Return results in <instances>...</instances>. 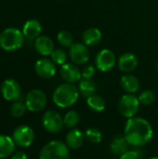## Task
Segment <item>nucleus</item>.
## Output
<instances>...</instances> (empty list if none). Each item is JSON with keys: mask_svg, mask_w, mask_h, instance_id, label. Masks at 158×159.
<instances>
[{"mask_svg": "<svg viewBox=\"0 0 158 159\" xmlns=\"http://www.w3.org/2000/svg\"><path fill=\"white\" fill-rule=\"evenodd\" d=\"M153 134V128L146 119L136 116L128 119L124 135L129 145L134 147L143 146L151 141Z\"/></svg>", "mask_w": 158, "mask_h": 159, "instance_id": "f257e3e1", "label": "nucleus"}, {"mask_svg": "<svg viewBox=\"0 0 158 159\" xmlns=\"http://www.w3.org/2000/svg\"><path fill=\"white\" fill-rule=\"evenodd\" d=\"M79 89L74 84L65 83L60 85L54 91L52 99L54 103L61 108L74 105L79 98Z\"/></svg>", "mask_w": 158, "mask_h": 159, "instance_id": "f03ea898", "label": "nucleus"}, {"mask_svg": "<svg viewBox=\"0 0 158 159\" xmlns=\"http://www.w3.org/2000/svg\"><path fill=\"white\" fill-rule=\"evenodd\" d=\"M24 34L15 27L3 30L0 34V48L5 51H15L21 48L24 43Z\"/></svg>", "mask_w": 158, "mask_h": 159, "instance_id": "7ed1b4c3", "label": "nucleus"}, {"mask_svg": "<svg viewBox=\"0 0 158 159\" xmlns=\"http://www.w3.org/2000/svg\"><path fill=\"white\" fill-rule=\"evenodd\" d=\"M70 151L66 143L52 141L47 143L39 154V159H69Z\"/></svg>", "mask_w": 158, "mask_h": 159, "instance_id": "20e7f679", "label": "nucleus"}, {"mask_svg": "<svg viewBox=\"0 0 158 159\" xmlns=\"http://www.w3.org/2000/svg\"><path fill=\"white\" fill-rule=\"evenodd\" d=\"M140 101L133 94H126L121 97L118 102V110L126 118H131L136 116L140 108Z\"/></svg>", "mask_w": 158, "mask_h": 159, "instance_id": "39448f33", "label": "nucleus"}, {"mask_svg": "<svg viewBox=\"0 0 158 159\" xmlns=\"http://www.w3.org/2000/svg\"><path fill=\"white\" fill-rule=\"evenodd\" d=\"M42 124L45 129L50 133L60 132L64 126L63 118L58 112L53 110H49L44 114L42 117Z\"/></svg>", "mask_w": 158, "mask_h": 159, "instance_id": "423d86ee", "label": "nucleus"}, {"mask_svg": "<svg viewBox=\"0 0 158 159\" xmlns=\"http://www.w3.org/2000/svg\"><path fill=\"white\" fill-rule=\"evenodd\" d=\"M27 110L31 112H39L43 110L47 104V96L40 89H33L29 91L25 99Z\"/></svg>", "mask_w": 158, "mask_h": 159, "instance_id": "0eeeda50", "label": "nucleus"}, {"mask_svg": "<svg viewBox=\"0 0 158 159\" xmlns=\"http://www.w3.org/2000/svg\"><path fill=\"white\" fill-rule=\"evenodd\" d=\"M12 139L16 145L29 147L34 140V133L29 126H20L14 130Z\"/></svg>", "mask_w": 158, "mask_h": 159, "instance_id": "6e6552de", "label": "nucleus"}, {"mask_svg": "<svg viewBox=\"0 0 158 159\" xmlns=\"http://www.w3.org/2000/svg\"><path fill=\"white\" fill-rule=\"evenodd\" d=\"M115 61L116 59L115 53L108 48H104L101 50L96 56L95 63H96V67L100 71L108 72L114 68L115 64Z\"/></svg>", "mask_w": 158, "mask_h": 159, "instance_id": "1a4fd4ad", "label": "nucleus"}, {"mask_svg": "<svg viewBox=\"0 0 158 159\" xmlns=\"http://www.w3.org/2000/svg\"><path fill=\"white\" fill-rule=\"evenodd\" d=\"M69 56L75 64H85L89 60V51L87 45L82 43H74L70 47Z\"/></svg>", "mask_w": 158, "mask_h": 159, "instance_id": "9d476101", "label": "nucleus"}, {"mask_svg": "<svg viewBox=\"0 0 158 159\" xmlns=\"http://www.w3.org/2000/svg\"><path fill=\"white\" fill-rule=\"evenodd\" d=\"M1 93L7 101H18L20 96V87L14 79H7L1 86Z\"/></svg>", "mask_w": 158, "mask_h": 159, "instance_id": "9b49d317", "label": "nucleus"}, {"mask_svg": "<svg viewBox=\"0 0 158 159\" xmlns=\"http://www.w3.org/2000/svg\"><path fill=\"white\" fill-rule=\"evenodd\" d=\"M35 73L42 78H51L56 74V66L52 60L39 59L34 64Z\"/></svg>", "mask_w": 158, "mask_h": 159, "instance_id": "f8f14e48", "label": "nucleus"}, {"mask_svg": "<svg viewBox=\"0 0 158 159\" xmlns=\"http://www.w3.org/2000/svg\"><path fill=\"white\" fill-rule=\"evenodd\" d=\"M61 75L63 80L71 84L79 82L82 79L81 71L73 63H64L63 65H61Z\"/></svg>", "mask_w": 158, "mask_h": 159, "instance_id": "ddd939ff", "label": "nucleus"}, {"mask_svg": "<svg viewBox=\"0 0 158 159\" xmlns=\"http://www.w3.org/2000/svg\"><path fill=\"white\" fill-rule=\"evenodd\" d=\"M138 66V59L131 52L122 54L118 60V67L124 73H130Z\"/></svg>", "mask_w": 158, "mask_h": 159, "instance_id": "4468645a", "label": "nucleus"}, {"mask_svg": "<svg viewBox=\"0 0 158 159\" xmlns=\"http://www.w3.org/2000/svg\"><path fill=\"white\" fill-rule=\"evenodd\" d=\"M34 48L40 55L48 56L54 50V43L48 36L40 35L34 41Z\"/></svg>", "mask_w": 158, "mask_h": 159, "instance_id": "2eb2a0df", "label": "nucleus"}, {"mask_svg": "<svg viewBox=\"0 0 158 159\" xmlns=\"http://www.w3.org/2000/svg\"><path fill=\"white\" fill-rule=\"evenodd\" d=\"M42 32V25L39 20L32 19L27 20L22 28V33L28 39H36L40 36Z\"/></svg>", "mask_w": 158, "mask_h": 159, "instance_id": "dca6fc26", "label": "nucleus"}, {"mask_svg": "<svg viewBox=\"0 0 158 159\" xmlns=\"http://www.w3.org/2000/svg\"><path fill=\"white\" fill-rule=\"evenodd\" d=\"M85 139V133H83L80 129H74L66 135V144L69 148L78 149L83 145Z\"/></svg>", "mask_w": 158, "mask_h": 159, "instance_id": "f3484780", "label": "nucleus"}, {"mask_svg": "<svg viewBox=\"0 0 158 159\" xmlns=\"http://www.w3.org/2000/svg\"><path fill=\"white\" fill-rule=\"evenodd\" d=\"M129 143L125 137V135H117L114 138L110 144V150L115 156H122L129 149Z\"/></svg>", "mask_w": 158, "mask_h": 159, "instance_id": "a211bd4d", "label": "nucleus"}, {"mask_svg": "<svg viewBox=\"0 0 158 159\" xmlns=\"http://www.w3.org/2000/svg\"><path fill=\"white\" fill-rule=\"evenodd\" d=\"M102 38V32L98 28H94V27L87 29L82 35L84 44L90 47L98 45L101 42Z\"/></svg>", "mask_w": 158, "mask_h": 159, "instance_id": "6ab92c4d", "label": "nucleus"}, {"mask_svg": "<svg viewBox=\"0 0 158 159\" xmlns=\"http://www.w3.org/2000/svg\"><path fill=\"white\" fill-rule=\"evenodd\" d=\"M122 89L128 93H135L140 89V82L138 78L132 75H125L120 80Z\"/></svg>", "mask_w": 158, "mask_h": 159, "instance_id": "aec40b11", "label": "nucleus"}, {"mask_svg": "<svg viewBox=\"0 0 158 159\" xmlns=\"http://www.w3.org/2000/svg\"><path fill=\"white\" fill-rule=\"evenodd\" d=\"M15 149V143L7 135H0V158H6L12 155Z\"/></svg>", "mask_w": 158, "mask_h": 159, "instance_id": "412c9836", "label": "nucleus"}, {"mask_svg": "<svg viewBox=\"0 0 158 159\" xmlns=\"http://www.w3.org/2000/svg\"><path fill=\"white\" fill-rule=\"evenodd\" d=\"M97 89L98 88H97L96 83L91 79L82 78L79 81V86H78L79 93L85 98H88V97L96 94Z\"/></svg>", "mask_w": 158, "mask_h": 159, "instance_id": "4be33fe9", "label": "nucleus"}, {"mask_svg": "<svg viewBox=\"0 0 158 159\" xmlns=\"http://www.w3.org/2000/svg\"><path fill=\"white\" fill-rule=\"evenodd\" d=\"M87 104L88 106L95 111V112H102L105 109V101L104 99L100 96V95H97V94H94L88 98H87Z\"/></svg>", "mask_w": 158, "mask_h": 159, "instance_id": "5701e85b", "label": "nucleus"}, {"mask_svg": "<svg viewBox=\"0 0 158 159\" xmlns=\"http://www.w3.org/2000/svg\"><path fill=\"white\" fill-rule=\"evenodd\" d=\"M80 121V116L76 111L71 110L68 113H66L64 118H63V123L64 126L68 129H73L74 128Z\"/></svg>", "mask_w": 158, "mask_h": 159, "instance_id": "b1692460", "label": "nucleus"}, {"mask_svg": "<svg viewBox=\"0 0 158 159\" xmlns=\"http://www.w3.org/2000/svg\"><path fill=\"white\" fill-rule=\"evenodd\" d=\"M85 138L88 142H89L91 143H94V144L100 143L102 140V133L98 129L90 128L86 130Z\"/></svg>", "mask_w": 158, "mask_h": 159, "instance_id": "393cba45", "label": "nucleus"}, {"mask_svg": "<svg viewBox=\"0 0 158 159\" xmlns=\"http://www.w3.org/2000/svg\"><path fill=\"white\" fill-rule=\"evenodd\" d=\"M57 39L59 43L66 48H70L74 44V36L71 33L67 31H61L58 34Z\"/></svg>", "mask_w": 158, "mask_h": 159, "instance_id": "a878e982", "label": "nucleus"}, {"mask_svg": "<svg viewBox=\"0 0 158 159\" xmlns=\"http://www.w3.org/2000/svg\"><path fill=\"white\" fill-rule=\"evenodd\" d=\"M26 110H27V107H26L25 102L23 103L22 102L18 101V102H15L11 105V107H10V114L14 117H20V116H22L25 114Z\"/></svg>", "mask_w": 158, "mask_h": 159, "instance_id": "bb28decb", "label": "nucleus"}, {"mask_svg": "<svg viewBox=\"0 0 158 159\" xmlns=\"http://www.w3.org/2000/svg\"><path fill=\"white\" fill-rule=\"evenodd\" d=\"M156 97L155 92L150 90V89L142 91L140 94V96L138 97L141 104H143V105H150V104H152L156 101Z\"/></svg>", "mask_w": 158, "mask_h": 159, "instance_id": "cd10ccee", "label": "nucleus"}, {"mask_svg": "<svg viewBox=\"0 0 158 159\" xmlns=\"http://www.w3.org/2000/svg\"><path fill=\"white\" fill-rule=\"evenodd\" d=\"M51 60L54 63L59 64V65H63L66 62L67 60V54L64 50L62 49H54L53 52L50 54Z\"/></svg>", "mask_w": 158, "mask_h": 159, "instance_id": "c85d7f7f", "label": "nucleus"}, {"mask_svg": "<svg viewBox=\"0 0 158 159\" xmlns=\"http://www.w3.org/2000/svg\"><path fill=\"white\" fill-rule=\"evenodd\" d=\"M142 157V152L139 149L135 150H128L122 156L119 157V159H141Z\"/></svg>", "mask_w": 158, "mask_h": 159, "instance_id": "c756f323", "label": "nucleus"}, {"mask_svg": "<svg viewBox=\"0 0 158 159\" xmlns=\"http://www.w3.org/2000/svg\"><path fill=\"white\" fill-rule=\"evenodd\" d=\"M95 67L92 65V64H89V65H87L81 72L82 74V78H85V79H91V77L93 76V75L95 74Z\"/></svg>", "mask_w": 158, "mask_h": 159, "instance_id": "7c9ffc66", "label": "nucleus"}, {"mask_svg": "<svg viewBox=\"0 0 158 159\" xmlns=\"http://www.w3.org/2000/svg\"><path fill=\"white\" fill-rule=\"evenodd\" d=\"M11 159H28V157H27V156L23 152L19 151V152H16L15 154H13Z\"/></svg>", "mask_w": 158, "mask_h": 159, "instance_id": "2f4dec72", "label": "nucleus"}, {"mask_svg": "<svg viewBox=\"0 0 158 159\" xmlns=\"http://www.w3.org/2000/svg\"><path fill=\"white\" fill-rule=\"evenodd\" d=\"M151 159H158V157H152Z\"/></svg>", "mask_w": 158, "mask_h": 159, "instance_id": "473e14b6", "label": "nucleus"}, {"mask_svg": "<svg viewBox=\"0 0 158 159\" xmlns=\"http://www.w3.org/2000/svg\"><path fill=\"white\" fill-rule=\"evenodd\" d=\"M156 68H157V70H158V63H157V65H156Z\"/></svg>", "mask_w": 158, "mask_h": 159, "instance_id": "72a5a7b5", "label": "nucleus"}, {"mask_svg": "<svg viewBox=\"0 0 158 159\" xmlns=\"http://www.w3.org/2000/svg\"><path fill=\"white\" fill-rule=\"evenodd\" d=\"M74 159H75V158H74Z\"/></svg>", "mask_w": 158, "mask_h": 159, "instance_id": "f704fd0d", "label": "nucleus"}]
</instances>
